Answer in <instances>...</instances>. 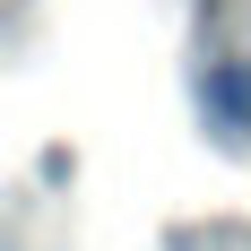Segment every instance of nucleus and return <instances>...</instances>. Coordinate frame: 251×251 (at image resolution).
<instances>
[{"label": "nucleus", "mask_w": 251, "mask_h": 251, "mask_svg": "<svg viewBox=\"0 0 251 251\" xmlns=\"http://www.w3.org/2000/svg\"><path fill=\"white\" fill-rule=\"evenodd\" d=\"M208 104H217L226 122H251V61H217V70H208Z\"/></svg>", "instance_id": "nucleus-1"}]
</instances>
